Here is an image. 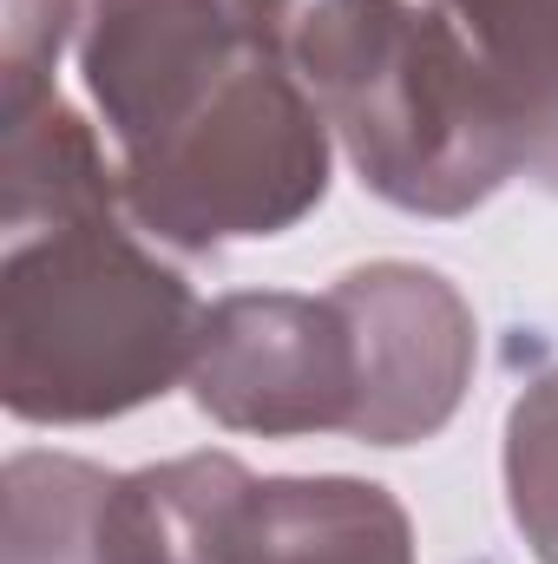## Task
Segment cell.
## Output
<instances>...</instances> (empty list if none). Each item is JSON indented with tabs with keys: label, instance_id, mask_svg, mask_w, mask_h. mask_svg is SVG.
Instances as JSON below:
<instances>
[{
	"label": "cell",
	"instance_id": "cell-9",
	"mask_svg": "<svg viewBox=\"0 0 558 564\" xmlns=\"http://www.w3.org/2000/svg\"><path fill=\"white\" fill-rule=\"evenodd\" d=\"M506 106L526 177L558 197V0H427Z\"/></svg>",
	"mask_w": 558,
	"mask_h": 564
},
{
	"label": "cell",
	"instance_id": "cell-3",
	"mask_svg": "<svg viewBox=\"0 0 558 564\" xmlns=\"http://www.w3.org/2000/svg\"><path fill=\"white\" fill-rule=\"evenodd\" d=\"M329 164L335 132L296 59L277 53L171 139L119 158V191L151 243L171 257H217L296 230L329 197Z\"/></svg>",
	"mask_w": 558,
	"mask_h": 564
},
{
	"label": "cell",
	"instance_id": "cell-11",
	"mask_svg": "<svg viewBox=\"0 0 558 564\" xmlns=\"http://www.w3.org/2000/svg\"><path fill=\"white\" fill-rule=\"evenodd\" d=\"M112 479L79 453H13L0 473V564H112L106 499Z\"/></svg>",
	"mask_w": 558,
	"mask_h": 564
},
{
	"label": "cell",
	"instance_id": "cell-12",
	"mask_svg": "<svg viewBox=\"0 0 558 564\" xmlns=\"http://www.w3.org/2000/svg\"><path fill=\"white\" fill-rule=\"evenodd\" d=\"M506 512L539 564H558V368L506 408Z\"/></svg>",
	"mask_w": 558,
	"mask_h": 564
},
{
	"label": "cell",
	"instance_id": "cell-1",
	"mask_svg": "<svg viewBox=\"0 0 558 564\" xmlns=\"http://www.w3.org/2000/svg\"><path fill=\"white\" fill-rule=\"evenodd\" d=\"M204 295L126 197L0 237V401L26 426L126 421L191 375Z\"/></svg>",
	"mask_w": 558,
	"mask_h": 564
},
{
	"label": "cell",
	"instance_id": "cell-2",
	"mask_svg": "<svg viewBox=\"0 0 558 564\" xmlns=\"http://www.w3.org/2000/svg\"><path fill=\"white\" fill-rule=\"evenodd\" d=\"M289 59L355 177L408 217H466L526 177L506 106L427 0H289Z\"/></svg>",
	"mask_w": 558,
	"mask_h": 564
},
{
	"label": "cell",
	"instance_id": "cell-5",
	"mask_svg": "<svg viewBox=\"0 0 558 564\" xmlns=\"http://www.w3.org/2000/svg\"><path fill=\"white\" fill-rule=\"evenodd\" d=\"M197 414L224 433H264V440H309V433H348L362 401V361L355 328L335 302L296 295V289H237L204 308L197 355L184 375Z\"/></svg>",
	"mask_w": 558,
	"mask_h": 564
},
{
	"label": "cell",
	"instance_id": "cell-8",
	"mask_svg": "<svg viewBox=\"0 0 558 564\" xmlns=\"http://www.w3.org/2000/svg\"><path fill=\"white\" fill-rule=\"evenodd\" d=\"M257 473L237 453H178L112 479L106 558L112 564H230V532Z\"/></svg>",
	"mask_w": 558,
	"mask_h": 564
},
{
	"label": "cell",
	"instance_id": "cell-4",
	"mask_svg": "<svg viewBox=\"0 0 558 564\" xmlns=\"http://www.w3.org/2000/svg\"><path fill=\"white\" fill-rule=\"evenodd\" d=\"M289 53V0H86L79 73L112 158L171 139L250 66Z\"/></svg>",
	"mask_w": 558,
	"mask_h": 564
},
{
	"label": "cell",
	"instance_id": "cell-10",
	"mask_svg": "<svg viewBox=\"0 0 558 564\" xmlns=\"http://www.w3.org/2000/svg\"><path fill=\"white\" fill-rule=\"evenodd\" d=\"M119 158L99 144V132L53 93L46 106L7 119L0 151V237L40 230L53 217H79L99 204H119Z\"/></svg>",
	"mask_w": 558,
	"mask_h": 564
},
{
	"label": "cell",
	"instance_id": "cell-6",
	"mask_svg": "<svg viewBox=\"0 0 558 564\" xmlns=\"http://www.w3.org/2000/svg\"><path fill=\"white\" fill-rule=\"evenodd\" d=\"M362 361V401L348 440L362 446H420L460 414L480 361V322L460 282L427 263H362L329 282Z\"/></svg>",
	"mask_w": 558,
	"mask_h": 564
},
{
	"label": "cell",
	"instance_id": "cell-13",
	"mask_svg": "<svg viewBox=\"0 0 558 564\" xmlns=\"http://www.w3.org/2000/svg\"><path fill=\"white\" fill-rule=\"evenodd\" d=\"M86 0H0V119H20L53 99L60 53L79 46Z\"/></svg>",
	"mask_w": 558,
	"mask_h": 564
},
{
	"label": "cell",
	"instance_id": "cell-7",
	"mask_svg": "<svg viewBox=\"0 0 558 564\" xmlns=\"http://www.w3.org/2000/svg\"><path fill=\"white\" fill-rule=\"evenodd\" d=\"M230 564H415V519L375 479H257L230 532Z\"/></svg>",
	"mask_w": 558,
	"mask_h": 564
}]
</instances>
